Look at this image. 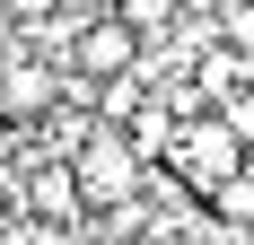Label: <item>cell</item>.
<instances>
[{"instance_id": "1", "label": "cell", "mask_w": 254, "mask_h": 245, "mask_svg": "<svg viewBox=\"0 0 254 245\" xmlns=\"http://www.w3.org/2000/svg\"><path fill=\"white\" fill-rule=\"evenodd\" d=\"M70 175H79V210H123V201L140 193V175H149V149L123 140V131H97V140L70 158Z\"/></svg>"}, {"instance_id": "2", "label": "cell", "mask_w": 254, "mask_h": 245, "mask_svg": "<svg viewBox=\"0 0 254 245\" xmlns=\"http://www.w3.org/2000/svg\"><path fill=\"white\" fill-rule=\"evenodd\" d=\"M167 158H176V175H184V184H193V193L210 201V193H219V184H228L237 167H246V140H237V131H228L219 114H193V122L176 131V140H167Z\"/></svg>"}, {"instance_id": "3", "label": "cell", "mask_w": 254, "mask_h": 245, "mask_svg": "<svg viewBox=\"0 0 254 245\" xmlns=\"http://www.w3.org/2000/svg\"><path fill=\"white\" fill-rule=\"evenodd\" d=\"M62 44H70V70H79V79H123L131 61H140V35H131L114 9H105V18L62 26Z\"/></svg>"}, {"instance_id": "4", "label": "cell", "mask_w": 254, "mask_h": 245, "mask_svg": "<svg viewBox=\"0 0 254 245\" xmlns=\"http://www.w3.org/2000/svg\"><path fill=\"white\" fill-rule=\"evenodd\" d=\"M44 105H62V79L26 53H0V122H35Z\"/></svg>"}, {"instance_id": "5", "label": "cell", "mask_w": 254, "mask_h": 245, "mask_svg": "<svg viewBox=\"0 0 254 245\" xmlns=\"http://www.w3.org/2000/svg\"><path fill=\"white\" fill-rule=\"evenodd\" d=\"M210 210H219V219H254V167H237L228 184L210 193Z\"/></svg>"}, {"instance_id": "6", "label": "cell", "mask_w": 254, "mask_h": 245, "mask_svg": "<svg viewBox=\"0 0 254 245\" xmlns=\"http://www.w3.org/2000/svg\"><path fill=\"white\" fill-rule=\"evenodd\" d=\"M167 9H176V0H114V18H123L131 35H158V26H167Z\"/></svg>"}, {"instance_id": "7", "label": "cell", "mask_w": 254, "mask_h": 245, "mask_svg": "<svg viewBox=\"0 0 254 245\" xmlns=\"http://www.w3.org/2000/svg\"><path fill=\"white\" fill-rule=\"evenodd\" d=\"M219 122H228L237 140H246V149H254V88H237V97H228V105H219Z\"/></svg>"}]
</instances>
